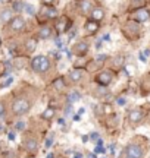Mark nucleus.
<instances>
[{"instance_id":"nucleus-14","label":"nucleus","mask_w":150,"mask_h":158,"mask_svg":"<svg viewBox=\"0 0 150 158\" xmlns=\"http://www.w3.org/2000/svg\"><path fill=\"white\" fill-rule=\"evenodd\" d=\"M69 78L72 82H78V81H81V78H82V72L78 70V69H75V70L69 72Z\"/></svg>"},{"instance_id":"nucleus-30","label":"nucleus","mask_w":150,"mask_h":158,"mask_svg":"<svg viewBox=\"0 0 150 158\" xmlns=\"http://www.w3.org/2000/svg\"><path fill=\"white\" fill-rule=\"evenodd\" d=\"M86 113V108L84 107H81V108H78V116H82V114Z\"/></svg>"},{"instance_id":"nucleus-31","label":"nucleus","mask_w":150,"mask_h":158,"mask_svg":"<svg viewBox=\"0 0 150 158\" xmlns=\"http://www.w3.org/2000/svg\"><path fill=\"white\" fill-rule=\"evenodd\" d=\"M118 104H119V106H124V104H125V98H119V100H118Z\"/></svg>"},{"instance_id":"nucleus-12","label":"nucleus","mask_w":150,"mask_h":158,"mask_svg":"<svg viewBox=\"0 0 150 158\" xmlns=\"http://www.w3.org/2000/svg\"><path fill=\"white\" fill-rule=\"evenodd\" d=\"M80 7H81V10L84 12V13H87V12L93 10V2L91 0H82V2H81V5H80Z\"/></svg>"},{"instance_id":"nucleus-36","label":"nucleus","mask_w":150,"mask_h":158,"mask_svg":"<svg viewBox=\"0 0 150 158\" xmlns=\"http://www.w3.org/2000/svg\"><path fill=\"white\" fill-rule=\"evenodd\" d=\"M140 60H141V62H146V57H144V54H140Z\"/></svg>"},{"instance_id":"nucleus-27","label":"nucleus","mask_w":150,"mask_h":158,"mask_svg":"<svg viewBox=\"0 0 150 158\" xmlns=\"http://www.w3.org/2000/svg\"><path fill=\"white\" fill-rule=\"evenodd\" d=\"M90 139H91V141H97V139H99V135H97V132H93L91 135H90Z\"/></svg>"},{"instance_id":"nucleus-40","label":"nucleus","mask_w":150,"mask_h":158,"mask_svg":"<svg viewBox=\"0 0 150 158\" xmlns=\"http://www.w3.org/2000/svg\"><path fill=\"white\" fill-rule=\"evenodd\" d=\"M43 2H44V3H46V5H50V3H52L53 0H43Z\"/></svg>"},{"instance_id":"nucleus-38","label":"nucleus","mask_w":150,"mask_h":158,"mask_svg":"<svg viewBox=\"0 0 150 158\" xmlns=\"http://www.w3.org/2000/svg\"><path fill=\"white\" fill-rule=\"evenodd\" d=\"M87 141H88V136L84 135V136H82V142H87Z\"/></svg>"},{"instance_id":"nucleus-41","label":"nucleus","mask_w":150,"mask_h":158,"mask_svg":"<svg viewBox=\"0 0 150 158\" xmlns=\"http://www.w3.org/2000/svg\"><path fill=\"white\" fill-rule=\"evenodd\" d=\"M47 158H53V154H49V155H47Z\"/></svg>"},{"instance_id":"nucleus-34","label":"nucleus","mask_w":150,"mask_h":158,"mask_svg":"<svg viewBox=\"0 0 150 158\" xmlns=\"http://www.w3.org/2000/svg\"><path fill=\"white\" fill-rule=\"evenodd\" d=\"M58 123H59V124H60V126H64V123H65V120H64V118H59V120H58Z\"/></svg>"},{"instance_id":"nucleus-29","label":"nucleus","mask_w":150,"mask_h":158,"mask_svg":"<svg viewBox=\"0 0 150 158\" xmlns=\"http://www.w3.org/2000/svg\"><path fill=\"white\" fill-rule=\"evenodd\" d=\"M7 139H9V141H15V133H13V132L7 133Z\"/></svg>"},{"instance_id":"nucleus-23","label":"nucleus","mask_w":150,"mask_h":158,"mask_svg":"<svg viewBox=\"0 0 150 158\" xmlns=\"http://www.w3.org/2000/svg\"><path fill=\"white\" fill-rule=\"evenodd\" d=\"M25 126H27V123H25L24 120H19V122L15 124V127H16L18 130H24V129H25Z\"/></svg>"},{"instance_id":"nucleus-28","label":"nucleus","mask_w":150,"mask_h":158,"mask_svg":"<svg viewBox=\"0 0 150 158\" xmlns=\"http://www.w3.org/2000/svg\"><path fill=\"white\" fill-rule=\"evenodd\" d=\"M71 113H72V107H71V104H69L68 107L65 108V114H66V116H69Z\"/></svg>"},{"instance_id":"nucleus-26","label":"nucleus","mask_w":150,"mask_h":158,"mask_svg":"<svg viewBox=\"0 0 150 158\" xmlns=\"http://www.w3.org/2000/svg\"><path fill=\"white\" fill-rule=\"evenodd\" d=\"M5 110H6V107H5V102L3 101H0V117L5 114Z\"/></svg>"},{"instance_id":"nucleus-6","label":"nucleus","mask_w":150,"mask_h":158,"mask_svg":"<svg viewBox=\"0 0 150 158\" xmlns=\"http://www.w3.org/2000/svg\"><path fill=\"white\" fill-rule=\"evenodd\" d=\"M128 118H130V122H131V123H139V122L143 120V111H141L140 108H134V110L130 111Z\"/></svg>"},{"instance_id":"nucleus-22","label":"nucleus","mask_w":150,"mask_h":158,"mask_svg":"<svg viewBox=\"0 0 150 158\" xmlns=\"http://www.w3.org/2000/svg\"><path fill=\"white\" fill-rule=\"evenodd\" d=\"M24 9H25V12H27L28 15H31V16L34 15V7H33L31 5H28V3H27V5L24 6Z\"/></svg>"},{"instance_id":"nucleus-39","label":"nucleus","mask_w":150,"mask_h":158,"mask_svg":"<svg viewBox=\"0 0 150 158\" xmlns=\"http://www.w3.org/2000/svg\"><path fill=\"white\" fill-rule=\"evenodd\" d=\"M88 158H97V157H96V154H88Z\"/></svg>"},{"instance_id":"nucleus-9","label":"nucleus","mask_w":150,"mask_h":158,"mask_svg":"<svg viewBox=\"0 0 150 158\" xmlns=\"http://www.w3.org/2000/svg\"><path fill=\"white\" fill-rule=\"evenodd\" d=\"M87 50H88V45L86 43H77L74 45V48H72V51H74L77 56H84L87 53Z\"/></svg>"},{"instance_id":"nucleus-35","label":"nucleus","mask_w":150,"mask_h":158,"mask_svg":"<svg viewBox=\"0 0 150 158\" xmlns=\"http://www.w3.org/2000/svg\"><path fill=\"white\" fill-rule=\"evenodd\" d=\"M56 45H58V47H62V43H60V40H56Z\"/></svg>"},{"instance_id":"nucleus-4","label":"nucleus","mask_w":150,"mask_h":158,"mask_svg":"<svg viewBox=\"0 0 150 158\" xmlns=\"http://www.w3.org/2000/svg\"><path fill=\"white\" fill-rule=\"evenodd\" d=\"M112 73H110L109 70H104V72H100V73L97 75V78H96V81H97V84H100L102 86H108V85L112 82Z\"/></svg>"},{"instance_id":"nucleus-37","label":"nucleus","mask_w":150,"mask_h":158,"mask_svg":"<svg viewBox=\"0 0 150 158\" xmlns=\"http://www.w3.org/2000/svg\"><path fill=\"white\" fill-rule=\"evenodd\" d=\"M74 158H82V154H75Z\"/></svg>"},{"instance_id":"nucleus-15","label":"nucleus","mask_w":150,"mask_h":158,"mask_svg":"<svg viewBox=\"0 0 150 158\" xmlns=\"http://www.w3.org/2000/svg\"><path fill=\"white\" fill-rule=\"evenodd\" d=\"M52 35V29L49 28V27H44V28L40 29V32H38V37H40L41 40H47L49 37Z\"/></svg>"},{"instance_id":"nucleus-24","label":"nucleus","mask_w":150,"mask_h":158,"mask_svg":"<svg viewBox=\"0 0 150 158\" xmlns=\"http://www.w3.org/2000/svg\"><path fill=\"white\" fill-rule=\"evenodd\" d=\"M53 143V135H49V138L46 139V142H44V148H50Z\"/></svg>"},{"instance_id":"nucleus-32","label":"nucleus","mask_w":150,"mask_h":158,"mask_svg":"<svg viewBox=\"0 0 150 158\" xmlns=\"http://www.w3.org/2000/svg\"><path fill=\"white\" fill-rule=\"evenodd\" d=\"M109 38H110V35H109V34H106V35H103L102 41H109Z\"/></svg>"},{"instance_id":"nucleus-3","label":"nucleus","mask_w":150,"mask_h":158,"mask_svg":"<svg viewBox=\"0 0 150 158\" xmlns=\"http://www.w3.org/2000/svg\"><path fill=\"white\" fill-rule=\"evenodd\" d=\"M124 155H125V158H143L144 157V149L140 147L139 143H130L125 148Z\"/></svg>"},{"instance_id":"nucleus-8","label":"nucleus","mask_w":150,"mask_h":158,"mask_svg":"<svg viewBox=\"0 0 150 158\" xmlns=\"http://www.w3.org/2000/svg\"><path fill=\"white\" fill-rule=\"evenodd\" d=\"M25 149H27L29 154L37 152V149H38V143H37V141H35L34 138H28V139L25 141Z\"/></svg>"},{"instance_id":"nucleus-11","label":"nucleus","mask_w":150,"mask_h":158,"mask_svg":"<svg viewBox=\"0 0 150 158\" xmlns=\"http://www.w3.org/2000/svg\"><path fill=\"white\" fill-rule=\"evenodd\" d=\"M12 16H13V13H12L11 9H5V10L0 12V21L2 22H9L12 19Z\"/></svg>"},{"instance_id":"nucleus-25","label":"nucleus","mask_w":150,"mask_h":158,"mask_svg":"<svg viewBox=\"0 0 150 158\" xmlns=\"http://www.w3.org/2000/svg\"><path fill=\"white\" fill-rule=\"evenodd\" d=\"M24 6H25L24 3H19V2H16V3L13 5V9H15V10H22Z\"/></svg>"},{"instance_id":"nucleus-13","label":"nucleus","mask_w":150,"mask_h":158,"mask_svg":"<svg viewBox=\"0 0 150 158\" xmlns=\"http://www.w3.org/2000/svg\"><path fill=\"white\" fill-rule=\"evenodd\" d=\"M43 15H46L47 18H56L58 16V10L53 9V7H50V6H47V7L43 9Z\"/></svg>"},{"instance_id":"nucleus-21","label":"nucleus","mask_w":150,"mask_h":158,"mask_svg":"<svg viewBox=\"0 0 150 158\" xmlns=\"http://www.w3.org/2000/svg\"><path fill=\"white\" fill-rule=\"evenodd\" d=\"M12 84H13V78H12V76H9V78L6 79L3 84L0 85V88H7V86H9V85H12Z\"/></svg>"},{"instance_id":"nucleus-5","label":"nucleus","mask_w":150,"mask_h":158,"mask_svg":"<svg viewBox=\"0 0 150 158\" xmlns=\"http://www.w3.org/2000/svg\"><path fill=\"white\" fill-rule=\"evenodd\" d=\"M149 18H150V12L147 9H144V7L134 12V21L135 22H146V21H149Z\"/></svg>"},{"instance_id":"nucleus-10","label":"nucleus","mask_w":150,"mask_h":158,"mask_svg":"<svg viewBox=\"0 0 150 158\" xmlns=\"http://www.w3.org/2000/svg\"><path fill=\"white\" fill-rule=\"evenodd\" d=\"M104 16V10L102 7H94L91 10V19L94 22H99V21H102Z\"/></svg>"},{"instance_id":"nucleus-7","label":"nucleus","mask_w":150,"mask_h":158,"mask_svg":"<svg viewBox=\"0 0 150 158\" xmlns=\"http://www.w3.org/2000/svg\"><path fill=\"white\" fill-rule=\"evenodd\" d=\"M24 27H25V21H24L22 18H19V16L12 18V21H11V28L13 29V31H22Z\"/></svg>"},{"instance_id":"nucleus-18","label":"nucleus","mask_w":150,"mask_h":158,"mask_svg":"<svg viewBox=\"0 0 150 158\" xmlns=\"http://www.w3.org/2000/svg\"><path fill=\"white\" fill-rule=\"evenodd\" d=\"M81 98L80 92H77V91H72L69 95H68V101H69V104H74V102H77L78 100Z\"/></svg>"},{"instance_id":"nucleus-19","label":"nucleus","mask_w":150,"mask_h":158,"mask_svg":"<svg viewBox=\"0 0 150 158\" xmlns=\"http://www.w3.org/2000/svg\"><path fill=\"white\" fill-rule=\"evenodd\" d=\"M64 86H65V84H64V79L62 78H59L55 81V88H56V89H62Z\"/></svg>"},{"instance_id":"nucleus-17","label":"nucleus","mask_w":150,"mask_h":158,"mask_svg":"<svg viewBox=\"0 0 150 158\" xmlns=\"http://www.w3.org/2000/svg\"><path fill=\"white\" fill-rule=\"evenodd\" d=\"M41 117L46 118V120H52L53 117H55V110H53L52 107H47L44 111H43V114H41Z\"/></svg>"},{"instance_id":"nucleus-33","label":"nucleus","mask_w":150,"mask_h":158,"mask_svg":"<svg viewBox=\"0 0 150 158\" xmlns=\"http://www.w3.org/2000/svg\"><path fill=\"white\" fill-rule=\"evenodd\" d=\"M104 59H106V56H103V54L97 57V60H99V62H102V60H104Z\"/></svg>"},{"instance_id":"nucleus-2","label":"nucleus","mask_w":150,"mask_h":158,"mask_svg":"<svg viewBox=\"0 0 150 158\" xmlns=\"http://www.w3.org/2000/svg\"><path fill=\"white\" fill-rule=\"evenodd\" d=\"M29 107H31V104L27 98H16L12 104V111L16 116H24L29 111Z\"/></svg>"},{"instance_id":"nucleus-16","label":"nucleus","mask_w":150,"mask_h":158,"mask_svg":"<svg viewBox=\"0 0 150 158\" xmlns=\"http://www.w3.org/2000/svg\"><path fill=\"white\" fill-rule=\"evenodd\" d=\"M86 29L90 32V34H94L96 31L99 29V25L97 22H94V21H90V22H87L86 23Z\"/></svg>"},{"instance_id":"nucleus-20","label":"nucleus","mask_w":150,"mask_h":158,"mask_svg":"<svg viewBox=\"0 0 150 158\" xmlns=\"http://www.w3.org/2000/svg\"><path fill=\"white\" fill-rule=\"evenodd\" d=\"M27 50L28 51H34L35 50V41L34 40H28V41H27Z\"/></svg>"},{"instance_id":"nucleus-1","label":"nucleus","mask_w":150,"mask_h":158,"mask_svg":"<svg viewBox=\"0 0 150 158\" xmlns=\"http://www.w3.org/2000/svg\"><path fill=\"white\" fill-rule=\"evenodd\" d=\"M31 68L37 73H46L47 70L50 69V60L46 56H37L33 59L31 62Z\"/></svg>"}]
</instances>
